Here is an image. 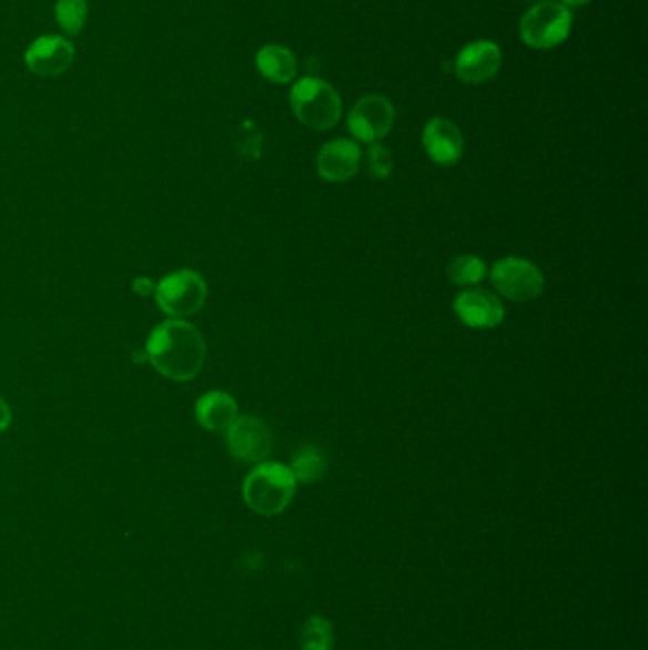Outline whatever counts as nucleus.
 <instances>
[{
    "instance_id": "nucleus-9",
    "label": "nucleus",
    "mask_w": 648,
    "mask_h": 650,
    "mask_svg": "<svg viewBox=\"0 0 648 650\" xmlns=\"http://www.w3.org/2000/svg\"><path fill=\"white\" fill-rule=\"evenodd\" d=\"M226 445L232 457L242 463H265L272 449L271 428L252 415L236 417L226 428Z\"/></svg>"
},
{
    "instance_id": "nucleus-15",
    "label": "nucleus",
    "mask_w": 648,
    "mask_h": 650,
    "mask_svg": "<svg viewBox=\"0 0 648 650\" xmlns=\"http://www.w3.org/2000/svg\"><path fill=\"white\" fill-rule=\"evenodd\" d=\"M255 65L272 84H287L297 77L298 63L290 48L266 44L255 55Z\"/></svg>"
},
{
    "instance_id": "nucleus-3",
    "label": "nucleus",
    "mask_w": 648,
    "mask_h": 650,
    "mask_svg": "<svg viewBox=\"0 0 648 650\" xmlns=\"http://www.w3.org/2000/svg\"><path fill=\"white\" fill-rule=\"evenodd\" d=\"M290 103L298 122L318 132L337 126L343 114V101L337 90L316 77L297 80L290 93Z\"/></svg>"
},
{
    "instance_id": "nucleus-5",
    "label": "nucleus",
    "mask_w": 648,
    "mask_h": 650,
    "mask_svg": "<svg viewBox=\"0 0 648 650\" xmlns=\"http://www.w3.org/2000/svg\"><path fill=\"white\" fill-rule=\"evenodd\" d=\"M154 299L162 313L172 318H186L199 313L207 299L205 280L194 271H178L160 280Z\"/></svg>"
},
{
    "instance_id": "nucleus-4",
    "label": "nucleus",
    "mask_w": 648,
    "mask_h": 650,
    "mask_svg": "<svg viewBox=\"0 0 648 650\" xmlns=\"http://www.w3.org/2000/svg\"><path fill=\"white\" fill-rule=\"evenodd\" d=\"M573 29V13L569 8L556 2L544 0L533 4L519 23V34L527 47L533 50H551L569 39Z\"/></svg>"
},
{
    "instance_id": "nucleus-14",
    "label": "nucleus",
    "mask_w": 648,
    "mask_h": 650,
    "mask_svg": "<svg viewBox=\"0 0 648 650\" xmlns=\"http://www.w3.org/2000/svg\"><path fill=\"white\" fill-rule=\"evenodd\" d=\"M194 417L205 430H226L239 417V404L226 392H207L196 402Z\"/></svg>"
},
{
    "instance_id": "nucleus-6",
    "label": "nucleus",
    "mask_w": 648,
    "mask_h": 650,
    "mask_svg": "<svg viewBox=\"0 0 648 650\" xmlns=\"http://www.w3.org/2000/svg\"><path fill=\"white\" fill-rule=\"evenodd\" d=\"M490 284L503 297L516 303H527L544 293V274L529 260L504 257L490 268Z\"/></svg>"
},
{
    "instance_id": "nucleus-10",
    "label": "nucleus",
    "mask_w": 648,
    "mask_h": 650,
    "mask_svg": "<svg viewBox=\"0 0 648 650\" xmlns=\"http://www.w3.org/2000/svg\"><path fill=\"white\" fill-rule=\"evenodd\" d=\"M453 311L458 319L472 329H493L496 325L503 324L506 314L503 301L498 299L495 293L482 287H472L458 293L457 299L453 303Z\"/></svg>"
},
{
    "instance_id": "nucleus-8",
    "label": "nucleus",
    "mask_w": 648,
    "mask_h": 650,
    "mask_svg": "<svg viewBox=\"0 0 648 650\" xmlns=\"http://www.w3.org/2000/svg\"><path fill=\"white\" fill-rule=\"evenodd\" d=\"M74 53L73 42L63 34H42L29 44L23 61L40 79H55L71 69Z\"/></svg>"
},
{
    "instance_id": "nucleus-12",
    "label": "nucleus",
    "mask_w": 648,
    "mask_h": 650,
    "mask_svg": "<svg viewBox=\"0 0 648 650\" xmlns=\"http://www.w3.org/2000/svg\"><path fill=\"white\" fill-rule=\"evenodd\" d=\"M423 146L437 166H455L464 154V138L453 120L434 116L423 130Z\"/></svg>"
},
{
    "instance_id": "nucleus-19",
    "label": "nucleus",
    "mask_w": 648,
    "mask_h": 650,
    "mask_svg": "<svg viewBox=\"0 0 648 650\" xmlns=\"http://www.w3.org/2000/svg\"><path fill=\"white\" fill-rule=\"evenodd\" d=\"M301 650H333V630L322 617H311L301 630Z\"/></svg>"
},
{
    "instance_id": "nucleus-22",
    "label": "nucleus",
    "mask_w": 648,
    "mask_h": 650,
    "mask_svg": "<svg viewBox=\"0 0 648 650\" xmlns=\"http://www.w3.org/2000/svg\"><path fill=\"white\" fill-rule=\"evenodd\" d=\"M559 2H561V4H565V7L569 8V7H584V4H589V2H591V0H559Z\"/></svg>"
},
{
    "instance_id": "nucleus-18",
    "label": "nucleus",
    "mask_w": 648,
    "mask_h": 650,
    "mask_svg": "<svg viewBox=\"0 0 648 650\" xmlns=\"http://www.w3.org/2000/svg\"><path fill=\"white\" fill-rule=\"evenodd\" d=\"M53 16L61 31L74 37L82 33L87 27L90 4L88 0H58L53 7Z\"/></svg>"
},
{
    "instance_id": "nucleus-16",
    "label": "nucleus",
    "mask_w": 648,
    "mask_h": 650,
    "mask_svg": "<svg viewBox=\"0 0 648 650\" xmlns=\"http://www.w3.org/2000/svg\"><path fill=\"white\" fill-rule=\"evenodd\" d=\"M293 478L297 484H316L324 478L327 470L324 453L320 451L316 445H303L293 453L292 466Z\"/></svg>"
},
{
    "instance_id": "nucleus-7",
    "label": "nucleus",
    "mask_w": 648,
    "mask_h": 650,
    "mask_svg": "<svg viewBox=\"0 0 648 650\" xmlns=\"http://www.w3.org/2000/svg\"><path fill=\"white\" fill-rule=\"evenodd\" d=\"M396 111L384 95H365L356 101L346 116L352 135L362 143H378L391 133Z\"/></svg>"
},
{
    "instance_id": "nucleus-13",
    "label": "nucleus",
    "mask_w": 648,
    "mask_h": 650,
    "mask_svg": "<svg viewBox=\"0 0 648 650\" xmlns=\"http://www.w3.org/2000/svg\"><path fill=\"white\" fill-rule=\"evenodd\" d=\"M362 162V149L356 141L333 140L322 146L316 159V170L324 181L330 183H343L356 175Z\"/></svg>"
},
{
    "instance_id": "nucleus-20",
    "label": "nucleus",
    "mask_w": 648,
    "mask_h": 650,
    "mask_svg": "<svg viewBox=\"0 0 648 650\" xmlns=\"http://www.w3.org/2000/svg\"><path fill=\"white\" fill-rule=\"evenodd\" d=\"M392 167L394 162H392L391 151L381 143H371L367 149V172L371 180L383 181L391 177Z\"/></svg>"
},
{
    "instance_id": "nucleus-1",
    "label": "nucleus",
    "mask_w": 648,
    "mask_h": 650,
    "mask_svg": "<svg viewBox=\"0 0 648 650\" xmlns=\"http://www.w3.org/2000/svg\"><path fill=\"white\" fill-rule=\"evenodd\" d=\"M146 356L160 375L185 383L204 367V337L189 322L165 319L146 338Z\"/></svg>"
},
{
    "instance_id": "nucleus-21",
    "label": "nucleus",
    "mask_w": 648,
    "mask_h": 650,
    "mask_svg": "<svg viewBox=\"0 0 648 650\" xmlns=\"http://www.w3.org/2000/svg\"><path fill=\"white\" fill-rule=\"evenodd\" d=\"M12 425V412L10 405L0 398V431L8 430V426Z\"/></svg>"
},
{
    "instance_id": "nucleus-11",
    "label": "nucleus",
    "mask_w": 648,
    "mask_h": 650,
    "mask_svg": "<svg viewBox=\"0 0 648 650\" xmlns=\"http://www.w3.org/2000/svg\"><path fill=\"white\" fill-rule=\"evenodd\" d=\"M503 67V50L493 40H474L458 52L455 73L468 84L495 79Z\"/></svg>"
},
{
    "instance_id": "nucleus-17",
    "label": "nucleus",
    "mask_w": 648,
    "mask_h": 650,
    "mask_svg": "<svg viewBox=\"0 0 648 650\" xmlns=\"http://www.w3.org/2000/svg\"><path fill=\"white\" fill-rule=\"evenodd\" d=\"M485 276H487L485 261L476 255H458L447 265V278L455 286L474 287L482 284Z\"/></svg>"
},
{
    "instance_id": "nucleus-2",
    "label": "nucleus",
    "mask_w": 648,
    "mask_h": 650,
    "mask_svg": "<svg viewBox=\"0 0 648 650\" xmlns=\"http://www.w3.org/2000/svg\"><path fill=\"white\" fill-rule=\"evenodd\" d=\"M297 481L293 478L290 466L274 460L259 463L245 478L242 495L245 505L261 516H276L292 505Z\"/></svg>"
},
{
    "instance_id": "nucleus-23",
    "label": "nucleus",
    "mask_w": 648,
    "mask_h": 650,
    "mask_svg": "<svg viewBox=\"0 0 648 650\" xmlns=\"http://www.w3.org/2000/svg\"><path fill=\"white\" fill-rule=\"evenodd\" d=\"M522 2H529V4H538V2H544V0H522Z\"/></svg>"
}]
</instances>
